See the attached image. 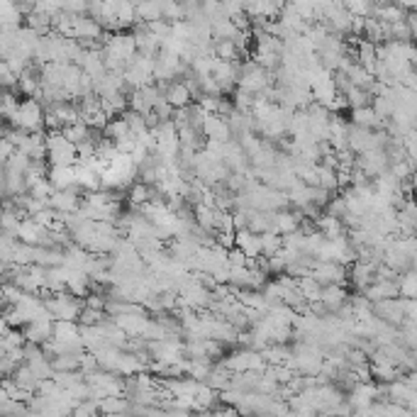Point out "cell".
<instances>
[{
  "mask_svg": "<svg viewBox=\"0 0 417 417\" xmlns=\"http://www.w3.org/2000/svg\"><path fill=\"white\" fill-rule=\"evenodd\" d=\"M381 398V385L371 383V381H356L352 385V393H349L347 403L352 405V410H366L371 403H376Z\"/></svg>",
  "mask_w": 417,
  "mask_h": 417,
  "instance_id": "obj_6",
  "label": "cell"
},
{
  "mask_svg": "<svg viewBox=\"0 0 417 417\" xmlns=\"http://www.w3.org/2000/svg\"><path fill=\"white\" fill-rule=\"evenodd\" d=\"M347 298H349V293H347V288H344L342 284H325V286H322V290H320V303L325 305L330 312L337 310L339 305H342Z\"/></svg>",
  "mask_w": 417,
  "mask_h": 417,
  "instance_id": "obj_16",
  "label": "cell"
},
{
  "mask_svg": "<svg viewBox=\"0 0 417 417\" xmlns=\"http://www.w3.org/2000/svg\"><path fill=\"white\" fill-rule=\"evenodd\" d=\"M12 383L17 385V388H22V391H27V393H37V385H39V378L37 376H34V371L30 369V366L25 364V361H22L20 366H17L15 371H12Z\"/></svg>",
  "mask_w": 417,
  "mask_h": 417,
  "instance_id": "obj_18",
  "label": "cell"
},
{
  "mask_svg": "<svg viewBox=\"0 0 417 417\" xmlns=\"http://www.w3.org/2000/svg\"><path fill=\"white\" fill-rule=\"evenodd\" d=\"M52 327H54V317L47 312V315L34 317V320L25 322L20 330H22V334H25V342L44 344L49 337H52Z\"/></svg>",
  "mask_w": 417,
  "mask_h": 417,
  "instance_id": "obj_8",
  "label": "cell"
},
{
  "mask_svg": "<svg viewBox=\"0 0 417 417\" xmlns=\"http://www.w3.org/2000/svg\"><path fill=\"white\" fill-rule=\"evenodd\" d=\"M137 12H134V0H118L115 6V32L122 27H134Z\"/></svg>",
  "mask_w": 417,
  "mask_h": 417,
  "instance_id": "obj_20",
  "label": "cell"
},
{
  "mask_svg": "<svg viewBox=\"0 0 417 417\" xmlns=\"http://www.w3.org/2000/svg\"><path fill=\"white\" fill-rule=\"evenodd\" d=\"M235 246L244 252L246 259H259V257H261V239H259L257 232L246 230V227H242V230L235 232Z\"/></svg>",
  "mask_w": 417,
  "mask_h": 417,
  "instance_id": "obj_14",
  "label": "cell"
},
{
  "mask_svg": "<svg viewBox=\"0 0 417 417\" xmlns=\"http://www.w3.org/2000/svg\"><path fill=\"white\" fill-rule=\"evenodd\" d=\"M322 210H325V213H330L332 217H342V215L347 213V205H344V198H342V195H337V198H330V200H327L325 208H322Z\"/></svg>",
  "mask_w": 417,
  "mask_h": 417,
  "instance_id": "obj_37",
  "label": "cell"
},
{
  "mask_svg": "<svg viewBox=\"0 0 417 417\" xmlns=\"http://www.w3.org/2000/svg\"><path fill=\"white\" fill-rule=\"evenodd\" d=\"M61 10L71 12V15H86L88 12V0H64Z\"/></svg>",
  "mask_w": 417,
  "mask_h": 417,
  "instance_id": "obj_38",
  "label": "cell"
},
{
  "mask_svg": "<svg viewBox=\"0 0 417 417\" xmlns=\"http://www.w3.org/2000/svg\"><path fill=\"white\" fill-rule=\"evenodd\" d=\"M149 198H151V186H149V183H145V181L129 183L127 200H129V205H132L134 210H137L139 205H145Z\"/></svg>",
  "mask_w": 417,
  "mask_h": 417,
  "instance_id": "obj_27",
  "label": "cell"
},
{
  "mask_svg": "<svg viewBox=\"0 0 417 417\" xmlns=\"http://www.w3.org/2000/svg\"><path fill=\"white\" fill-rule=\"evenodd\" d=\"M61 134H64L66 139H69L71 145H78V142H83V139L91 137V127H88L83 120H76V122L66 125V127H61Z\"/></svg>",
  "mask_w": 417,
  "mask_h": 417,
  "instance_id": "obj_30",
  "label": "cell"
},
{
  "mask_svg": "<svg viewBox=\"0 0 417 417\" xmlns=\"http://www.w3.org/2000/svg\"><path fill=\"white\" fill-rule=\"evenodd\" d=\"M317 178H320V183H317V186H322L325 191H330V193L339 191L337 169H330V166H325V164H320V161H317Z\"/></svg>",
  "mask_w": 417,
  "mask_h": 417,
  "instance_id": "obj_33",
  "label": "cell"
},
{
  "mask_svg": "<svg viewBox=\"0 0 417 417\" xmlns=\"http://www.w3.org/2000/svg\"><path fill=\"white\" fill-rule=\"evenodd\" d=\"M210 52H213V56H217V59H225V61H237L242 56L239 49L235 47V42H232V39H213V44H210Z\"/></svg>",
  "mask_w": 417,
  "mask_h": 417,
  "instance_id": "obj_24",
  "label": "cell"
},
{
  "mask_svg": "<svg viewBox=\"0 0 417 417\" xmlns=\"http://www.w3.org/2000/svg\"><path fill=\"white\" fill-rule=\"evenodd\" d=\"M27 193H30L32 198H37V200H49V195L54 193V186L47 181V176H44V178H39L37 183H32Z\"/></svg>",
  "mask_w": 417,
  "mask_h": 417,
  "instance_id": "obj_35",
  "label": "cell"
},
{
  "mask_svg": "<svg viewBox=\"0 0 417 417\" xmlns=\"http://www.w3.org/2000/svg\"><path fill=\"white\" fill-rule=\"evenodd\" d=\"M66 290H69L71 295H76V298H86V293L91 290V278H88V273L69 268V278H66Z\"/></svg>",
  "mask_w": 417,
  "mask_h": 417,
  "instance_id": "obj_21",
  "label": "cell"
},
{
  "mask_svg": "<svg viewBox=\"0 0 417 417\" xmlns=\"http://www.w3.org/2000/svg\"><path fill=\"white\" fill-rule=\"evenodd\" d=\"M8 122L12 127L25 129V132H39V129H44V105L37 98H27L25 103L17 105L15 115Z\"/></svg>",
  "mask_w": 417,
  "mask_h": 417,
  "instance_id": "obj_3",
  "label": "cell"
},
{
  "mask_svg": "<svg viewBox=\"0 0 417 417\" xmlns=\"http://www.w3.org/2000/svg\"><path fill=\"white\" fill-rule=\"evenodd\" d=\"M290 354H293V349L286 347V344H266L261 349V356L266 364H286L290 359Z\"/></svg>",
  "mask_w": 417,
  "mask_h": 417,
  "instance_id": "obj_25",
  "label": "cell"
},
{
  "mask_svg": "<svg viewBox=\"0 0 417 417\" xmlns=\"http://www.w3.org/2000/svg\"><path fill=\"white\" fill-rule=\"evenodd\" d=\"M8 330H10V325H8L6 315H0V337H3V334H8Z\"/></svg>",
  "mask_w": 417,
  "mask_h": 417,
  "instance_id": "obj_40",
  "label": "cell"
},
{
  "mask_svg": "<svg viewBox=\"0 0 417 417\" xmlns=\"http://www.w3.org/2000/svg\"><path fill=\"white\" fill-rule=\"evenodd\" d=\"M354 164H356L369 178H376L378 173L388 171V154H385V149L376 147V149H369V151H364V154H356V161H354Z\"/></svg>",
  "mask_w": 417,
  "mask_h": 417,
  "instance_id": "obj_7",
  "label": "cell"
},
{
  "mask_svg": "<svg viewBox=\"0 0 417 417\" xmlns=\"http://www.w3.org/2000/svg\"><path fill=\"white\" fill-rule=\"evenodd\" d=\"M164 98H166V103H169V105H173V107H186V105H191V103H193V98H191V93H188L183 78L169 81V83H166V88H164Z\"/></svg>",
  "mask_w": 417,
  "mask_h": 417,
  "instance_id": "obj_15",
  "label": "cell"
},
{
  "mask_svg": "<svg viewBox=\"0 0 417 417\" xmlns=\"http://www.w3.org/2000/svg\"><path fill=\"white\" fill-rule=\"evenodd\" d=\"M137 22H154L161 17V0H134Z\"/></svg>",
  "mask_w": 417,
  "mask_h": 417,
  "instance_id": "obj_22",
  "label": "cell"
},
{
  "mask_svg": "<svg viewBox=\"0 0 417 417\" xmlns=\"http://www.w3.org/2000/svg\"><path fill=\"white\" fill-rule=\"evenodd\" d=\"M381 264V261H378ZM378 264H371V261H359V259H354V264H349V281H352V286L354 288L361 293V290L366 288V286L374 281V276H376V266Z\"/></svg>",
  "mask_w": 417,
  "mask_h": 417,
  "instance_id": "obj_13",
  "label": "cell"
},
{
  "mask_svg": "<svg viewBox=\"0 0 417 417\" xmlns=\"http://www.w3.org/2000/svg\"><path fill=\"white\" fill-rule=\"evenodd\" d=\"M344 100H347V107H361V105H371L374 96H371L366 88H359V86H349L347 91L342 93Z\"/></svg>",
  "mask_w": 417,
  "mask_h": 417,
  "instance_id": "obj_32",
  "label": "cell"
},
{
  "mask_svg": "<svg viewBox=\"0 0 417 417\" xmlns=\"http://www.w3.org/2000/svg\"><path fill=\"white\" fill-rule=\"evenodd\" d=\"M220 364L225 366V369H230L232 374H239V371H264L266 369V361H264L261 352H257V349H239V352H232L227 354Z\"/></svg>",
  "mask_w": 417,
  "mask_h": 417,
  "instance_id": "obj_4",
  "label": "cell"
},
{
  "mask_svg": "<svg viewBox=\"0 0 417 417\" xmlns=\"http://www.w3.org/2000/svg\"><path fill=\"white\" fill-rule=\"evenodd\" d=\"M98 410L107 412V415H118V412L129 410V400L125 396H105L98 400Z\"/></svg>",
  "mask_w": 417,
  "mask_h": 417,
  "instance_id": "obj_29",
  "label": "cell"
},
{
  "mask_svg": "<svg viewBox=\"0 0 417 417\" xmlns=\"http://www.w3.org/2000/svg\"><path fill=\"white\" fill-rule=\"evenodd\" d=\"M220 103H222V96H208V93H203V96L198 98V105L203 107L205 113H217Z\"/></svg>",
  "mask_w": 417,
  "mask_h": 417,
  "instance_id": "obj_39",
  "label": "cell"
},
{
  "mask_svg": "<svg viewBox=\"0 0 417 417\" xmlns=\"http://www.w3.org/2000/svg\"><path fill=\"white\" fill-rule=\"evenodd\" d=\"M47 181L54 186V191L76 186L74 183V166H49Z\"/></svg>",
  "mask_w": 417,
  "mask_h": 417,
  "instance_id": "obj_19",
  "label": "cell"
},
{
  "mask_svg": "<svg viewBox=\"0 0 417 417\" xmlns=\"http://www.w3.org/2000/svg\"><path fill=\"white\" fill-rule=\"evenodd\" d=\"M200 134H203L205 139H213V142H227V139H232L230 125H227V120L217 113H205Z\"/></svg>",
  "mask_w": 417,
  "mask_h": 417,
  "instance_id": "obj_12",
  "label": "cell"
},
{
  "mask_svg": "<svg viewBox=\"0 0 417 417\" xmlns=\"http://www.w3.org/2000/svg\"><path fill=\"white\" fill-rule=\"evenodd\" d=\"M268 217H271V230L273 232H278V235H288V232H293L300 227L303 215H300V210L278 208V210H271Z\"/></svg>",
  "mask_w": 417,
  "mask_h": 417,
  "instance_id": "obj_11",
  "label": "cell"
},
{
  "mask_svg": "<svg viewBox=\"0 0 417 417\" xmlns=\"http://www.w3.org/2000/svg\"><path fill=\"white\" fill-rule=\"evenodd\" d=\"M44 305H47L49 315L54 320H74L78 322V315L83 310V303L81 298L71 295L69 290H59V293H49L44 295Z\"/></svg>",
  "mask_w": 417,
  "mask_h": 417,
  "instance_id": "obj_1",
  "label": "cell"
},
{
  "mask_svg": "<svg viewBox=\"0 0 417 417\" xmlns=\"http://www.w3.org/2000/svg\"><path fill=\"white\" fill-rule=\"evenodd\" d=\"M105 310H96V308H83L78 315V325H100L105 320Z\"/></svg>",
  "mask_w": 417,
  "mask_h": 417,
  "instance_id": "obj_36",
  "label": "cell"
},
{
  "mask_svg": "<svg viewBox=\"0 0 417 417\" xmlns=\"http://www.w3.org/2000/svg\"><path fill=\"white\" fill-rule=\"evenodd\" d=\"M47 161L49 166H74L78 161L76 145H71L69 139L61 134V129L47 132Z\"/></svg>",
  "mask_w": 417,
  "mask_h": 417,
  "instance_id": "obj_2",
  "label": "cell"
},
{
  "mask_svg": "<svg viewBox=\"0 0 417 417\" xmlns=\"http://www.w3.org/2000/svg\"><path fill=\"white\" fill-rule=\"evenodd\" d=\"M298 290H300V295L308 300V303H312V300H320L322 284H320V281H315V278L308 273V276H300L298 278Z\"/></svg>",
  "mask_w": 417,
  "mask_h": 417,
  "instance_id": "obj_31",
  "label": "cell"
},
{
  "mask_svg": "<svg viewBox=\"0 0 417 417\" xmlns=\"http://www.w3.org/2000/svg\"><path fill=\"white\" fill-rule=\"evenodd\" d=\"M398 295L403 298H415L417 295V273L415 268H405L398 276Z\"/></svg>",
  "mask_w": 417,
  "mask_h": 417,
  "instance_id": "obj_26",
  "label": "cell"
},
{
  "mask_svg": "<svg viewBox=\"0 0 417 417\" xmlns=\"http://www.w3.org/2000/svg\"><path fill=\"white\" fill-rule=\"evenodd\" d=\"M27 27L42 37V34L52 32V15L44 12V10H37V8H32V10L27 12Z\"/></svg>",
  "mask_w": 417,
  "mask_h": 417,
  "instance_id": "obj_23",
  "label": "cell"
},
{
  "mask_svg": "<svg viewBox=\"0 0 417 417\" xmlns=\"http://www.w3.org/2000/svg\"><path fill=\"white\" fill-rule=\"evenodd\" d=\"M49 208L56 210L59 215H66V213H76L81 205V195H78V188L71 186V188H61V191H54L49 195Z\"/></svg>",
  "mask_w": 417,
  "mask_h": 417,
  "instance_id": "obj_9",
  "label": "cell"
},
{
  "mask_svg": "<svg viewBox=\"0 0 417 417\" xmlns=\"http://www.w3.org/2000/svg\"><path fill=\"white\" fill-rule=\"evenodd\" d=\"M261 239V257H273V254L281 252V246H284V235H278L273 230H266L259 235Z\"/></svg>",
  "mask_w": 417,
  "mask_h": 417,
  "instance_id": "obj_28",
  "label": "cell"
},
{
  "mask_svg": "<svg viewBox=\"0 0 417 417\" xmlns=\"http://www.w3.org/2000/svg\"><path fill=\"white\" fill-rule=\"evenodd\" d=\"M310 276L315 281H320L322 286L325 284H342L347 286L349 284V266L339 261H312L310 266Z\"/></svg>",
  "mask_w": 417,
  "mask_h": 417,
  "instance_id": "obj_5",
  "label": "cell"
},
{
  "mask_svg": "<svg viewBox=\"0 0 417 417\" xmlns=\"http://www.w3.org/2000/svg\"><path fill=\"white\" fill-rule=\"evenodd\" d=\"M103 132H105L107 139H120V137H125V134H129V127H127V122H125L122 115H115V118H110L105 122Z\"/></svg>",
  "mask_w": 417,
  "mask_h": 417,
  "instance_id": "obj_34",
  "label": "cell"
},
{
  "mask_svg": "<svg viewBox=\"0 0 417 417\" xmlns=\"http://www.w3.org/2000/svg\"><path fill=\"white\" fill-rule=\"evenodd\" d=\"M127 337H142L149 325V312H122V315L110 317Z\"/></svg>",
  "mask_w": 417,
  "mask_h": 417,
  "instance_id": "obj_10",
  "label": "cell"
},
{
  "mask_svg": "<svg viewBox=\"0 0 417 417\" xmlns=\"http://www.w3.org/2000/svg\"><path fill=\"white\" fill-rule=\"evenodd\" d=\"M383 122L385 120H381L371 105L352 107V125H359V127L366 129H383Z\"/></svg>",
  "mask_w": 417,
  "mask_h": 417,
  "instance_id": "obj_17",
  "label": "cell"
}]
</instances>
